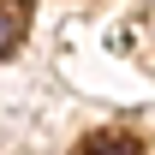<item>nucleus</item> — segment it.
<instances>
[{
    "instance_id": "obj_1",
    "label": "nucleus",
    "mask_w": 155,
    "mask_h": 155,
    "mask_svg": "<svg viewBox=\"0 0 155 155\" xmlns=\"http://www.w3.org/2000/svg\"><path fill=\"white\" fill-rule=\"evenodd\" d=\"M30 30V0H0V54H12Z\"/></svg>"
},
{
    "instance_id": "obj_2",
    "label": "nucleus",
    "mask_w": 155,
    "mask_h": 155,
    "mask_svg": "<svg viewBox=\"0 0 155 155\" xmlns=\"http://www.w3.org/2000/svg\"><path fill=\"white\" fill-rule=\"evenodd\" d=\"M84 155H143V149H137L131 137H96V143H90Z\"/></svg>"
}]
</instances>
